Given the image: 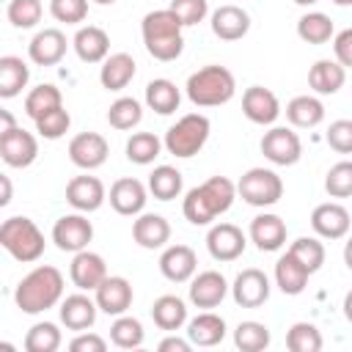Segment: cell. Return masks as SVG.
<instances>
[{"mask_svg":"<svg viewBox=\"0 0 352 352\" xmlns=\"http://www.w3.org/2000/svg\"><path fill=\"white\" fill-rule=\"evenodd\" d=\"M140 118H143V107L135 96H118L107 110V124L113 129H121V132L138 126Z\"/></svg>","mask_w":352,"mask_h":352,"instance_id":"b9f144b4","label":"cell"},{"mask_svg":"<svg viewBox=\"0 0 352 352\" xmlns=\"http://www.w3.org/2000/svg\"><path fill=\"white\" fill-rule=\"evenodd\" d=\"M91 239H94V226L85 217V212L63 214L52 226V242L63 253H80L91 245Z\"/></svg>","mask_w":352,"mask_h":352,"instance_id":"ba28073f","label":"cell"},{"mask_svg":"<svg viewBox=\"0 0 352 352\" xmlns=\"http://www.w3.org/2000/svg\"><path fill=\"white\" fill-rule=\"evenodd\" d=\"M234 198H236V184L226 176H212L204 184L187 190L182 201V212L192 226H209L212 220H217L231 209Z\"/></svg>","mask_w":352,"mask_h":352,"instance_id":"7a4b0ae2","label":"cell"},{"mask_svg":"<svg viewBox=\"0 0 352 352\" xmlns=\"http://www.w3.org/2000/svg\"><path fill=\"white\" fill-rule=\"evenodd\" d=\"M151 319L160 330L165 333H176L187 324V302L176 294H162L154 300L151 305Z\"/></svg>","mask_w":352,"mask_h":352,"instance_id":"4dcf8cb0","label":"cell"},{"mask_svg":"<svg viewBox=\"0 0 352 352\" xmlns=\"http://www.w3.org/2000/svg\"><path fill=\"white\" fill-rule=\"evenodd\" d=\"M248 248V236L234 223H214L206 234V250L214 261H236Z\"/></svg>","mask_w":352,"mask_h":352,"instance_id":"8fae6325","label":"cell"},{"mask_svg":"<svg viewBox=\"0 0 352 352\" xmlns=\"http://www.w3.org/2000/svg\"><path fill=\"white\" fill-rule=\"evenodd\" d=\"M50 14L58 22L80 25L88 16V0H50Z\"/></svg>","mask_w":352,"mask_h":352,"instance_id":"681fc988","label":"cell"},{"mask_svg":"<svg viewBox=\"0 0 352 352\" xmlns=\"http://www.w3.org/2000/svg\"><path fill=\"white\" fill-rule=\"evenodd\" d=\"M66 47H69V41H66V33H63V30H58V28H44V30H38V33L30 38L28 55H30V60H33L36 66H55V63H60V58L66 55Z\"/></svg>","mask_w":352,"mask_h":352,"instance_id":"44dd1931","label":"cell"},{"mask_svg":"<svg viewBox=\"0 0 352 352\" xmlns=\"http://www.w3.org/2000/svg\"><path fill=\"white\" fill-rule=\"evenodd\" d=\"M30 80V69L22 58L16 55H3L0 58V96L3 99H14L22 94V88Z\"/></svg>","mask_w":352,"mask_h":352,"instance_id":"836d02e7","label":"cell"},{"mask_svg":"<svg viewBox=\"0 0 352 352\" xmlns=\"http://www.w3.org/2000/svg\"><path fill=\"white\" fill-rule=\"evenodd\" d=\"M336 6H352V0H333Z\"/></svg>","mask_w":352,"mask_h":352,"instance_id":"be15d7a7","label":"cell"},{"mask_svg":"<svg viewBox=\"0 0 352 352\" xmlns=\"http://www.w3.org/2000/svg\"><path fill=\"white\" fill-rule=\"evenodd\" d=\"M209 132H212V121L204 113H187L165 132L162 143H165L168 154L179 157V160H187V157H195L206 146Z\"/></svg>","mask_w":352,"mask_h":352,"instance_id":"8992f818","label":"cell"},{"mask_svg":"<svg viewBox=\"0 0 352 352\" xmlns=\"http://www.w3.org/2000/svg\"><path fill=\"white\" fill-rule=\"evenodd\" d=\"M182 187H184L182 170L173 168V165H157L148 173V192L157 201H173V198H179L182 195Z\"/></svg>","mask_w":352,"mask_h":352,"instance_id":"d590c367","label":"cell"},{"mask_svg":"<svg viewBox=\"0 0 352 352\" xmlns=\"http://www.w3.org/2000/svg\"><path fill=\"white\" fill-rule=\"evenodd\" d=\"M0 184H3V195H0V206H8V204H11V179H8V176H0Z\"/></svg>","mask_w":352,"mask_h":352,"instance_id":"9f6ffc18","label":"cell"},{"mask_svg":"<svg viewBox=\"0 0 352 352\" xmlns=\"http://www.w3.org/2000/svg\"><path fill=\"white\" fill-rule=\"evenodd\" d=\"M63 344V336L55 322H36L25 336L28 352H55Z\"/></svg>","mask_w":352,"mask_h":352,"instance_id":"7bdbcfd3","label":"cell"},{"mask_svg":"<svg viewBox=\"0 0 352 352\" xmlns=\"http://www.w3.org/2000/svg\"><path fill=\"white\" fill-rule=\"evenodd\" d=\"M297 36L305 41V44H327L333 36H336V28H333V19L322 11H308L297 19Z\"/></svg>","mask_w":352,"mask_h":352,"instance_id":"74e56055","label":"cell"},{"mask_svg":"<svg viewBox=\"0 0 352 352\" xmlns=\"http://www.w3.org/2000/svg\"><path fill=\"white\" fill-rule=\"evenodd\" d=\"M344 264L352 270V236L344 242Z\"/></svg>","mask_w":352,"mask_h":352,"instance_id":"91938a15","label":"cell"},{"mask_svg":"<svg viewBox=\"0 0 352 352\" xmlns=\"http://www.w3.org/2000/svg\"><path fill=\"white\" fill-rule=\"evenodd\" d=\"M132 239L146 248V250H157V248H165L168 239H170V223L162 217V214H154V212H140L132 223Z\"/></svg>","mask_w":352,"mask_h":352,"instance_id":"484cf974","label":"cell"},{"mask_svg":"<svg viewBox=\"0 0 352 352\" xmlns=\"http://www.w3.org/2000/svg\"><path fill=\"white\" fill-rule=\"evenodd\" d=\"M0 157L8 168H28L38 157V140L22 126L6 129L0 132Z\"/></svg>","mask_w":352,"mask_h":352,"instance_id":"30bf717a","label":"cell"},{"mask_svg":"<svg viewBox=\"0 0 352 352\" xmlns=\"http://www.w3.org/2000/svg\"><path fill=\"white\" fill-rule=\"evenodd\" d=\"M346 80V69L338 63V60H330V58H322L316 60L311 69H308V85L314 88V94L319 96H333L341 91Z\"/></svg>","mask_w":352,"mask_h":352,"instance_id":"f1b7e54d","label":"cell"},{"mask_svg":"<svg viewBox=\"0 0 352 352\" xmlns=\"http://www.w3.org/2000/svg\"><path fill=\"white\" fill-rule=\"evenodd\" d=\"M242 113H245L248 121H253V124H258V126H270V124H275L278 116H280V102H278V96H275L270 88H264V85H250V88H245V94H242Z\"/></svg>","mask_w":352,"mask_h":352,"instance_id":"2e32d148","label":"cell"},{"mask_svg":"<svg viewBox=\"0 0 352 352\" xmlns=\"http://www.w3.org/2000/svg\"><path fill=\"white\" fill-rule=\"evenodd\" d=\"M270 341H272L270 327L264 322H256V319L239 322L236 330H234V344L242 352H261V349L270 346Z\"/></svg>","mask_w":352,"mask_h":352,"instance_id":"ab89813d","label":"cell"},{"mask_svg":"<svg viewBox=\"0 0 352 352\" xmlns=\"http://www.w3.org/2000/svg\"><path fill=\"white\" fill-rule=\"evenodd\" d=\"M160 352H190L192 349V341L190 338H179V336H168L157 344Z\"/></svg>","mask_w":352,"mask_h":352,"instance_id":"11a10c76","label":"cell"},{"mask_svg":"<svg viewBox=\"0 0 352 352\" xmlns=\"http://www.w3.org/2000/svg\"><path fill=\"white\" fill-rule=\"evenodd\" d=\"M286 118L292 126H300V129H314L324 121V104L319 96H311V94H302V96H294L289 104H286Z\"/></svg>","mask_w":352,"mask_h":352,"instance_id":"d6a6232c","label":"cell"},{"mask_svg":"<svg viewBox=\"0 0 352 352\" xmlns=\"http://www.w3.org/2000/svg\"><path fill=\"white\" fill-rule=\"evenodd\" d=\"M94 3H99V6H113L116 0H94Z\"/></svg>","mask_w":352,"mask_h":352,"instance_id":"6125c7cd","label":"cell"},{"mask_svg":"<svg viewBox=\"0 0 352 352\" xmlns=\"http://www.w3.org/2000/svg\"><path fill=\"white\" fill-rule=\"evenodd\" d=\"M135 72H138V63H135V58L129 52H113V55H107L102 60L99 82L107 91H124L132 82Z\"/></svg>","mask_w":352,"mask_h":352,"instance_id":"83f0119b","label":"cell"},{"mask_svg":"<svg viewBox=\"0 0 352 352\" xmlns=\"http://www.w3.org/2000/svg\"><path fill=\"white\" fill-rule=\"evenodd\" d=\"M168 8L182 19L184 28H192V25L204 22L206 14H209V3L206 0H170Z\"/></svg>","mask_w":352,"mask_h":352,"instance_id":"f907efd6","label":"cell"},{"mask_svg":"<svg viewBox=\"0 0 352 352\" xmlns=\"http://www.w3.org/2000/svg\"><path fill=\"white\" fill-rule=\"evenodd\" d=\"M58 311H60V322H63V327H66V330L82 333V330L94 327L99 305H96V300H91L88 294H82V289H80L77 294L63 297Z\"/></svg>","mask_w":352,"mask_h":352,"instance_id":"cb8c5ba5","label":"cell"},{"mask_svg":"<svg viewBox=\"0 0 352 352\" xmlns=\"http://www.w3.org/2000/svg\"><path fill=\"white\" fill-rule=\"evenodd\" d=\"M182 19L170 11V8H157L148 11L140 22V36L146 44V52L154 60L170 63L182 55L184 50V36H182Z\"/></svg>","mask_w":352,"mask_h":352,"instance_id":"3957f363","label":"cell"},{"mask_svg":"<svg viewBox=\"0 0 352 352\" xmlns=\"http://www.w3.org/2000/svg\"><path fill=\"white\" fill-rule=\"evenodd\" d=\"M107 201H110V206H113L118 214H124V217H138V214L146 209L148 187H146L140 179L124 176V179H116V182H113Z\"/></svg>","mask_w":352,"mask_h":352,"instance_id":"5bb4252c","label":"cell"},{"mask_svg":"<svg viewBox=\"0 0 352 352\" xmlns=\"http://www.w3.org/2000/svg\"><path fill=\"white\" fill-rule=\"evenodd\" d=\"M162 140L154 135V132H132V138L126 140V160L135 162V165H151L160 151H162Z\"/></svg>","mask_w":352,"mask_h":352,"instance_id":"f35d334b","label":"cell"},{"mask_svg":"<svg viewBox=\"0 0 352 352\" xmlns=\"http://www.w3.org/2000/svg\"><path fill=\"white\" fill-rule=\"evenodd\" d=\"M308 278H311L308 267L300 264L289 250L275 261V286H278L283 294H289V297L300 294V292L308 286Z\"/></svg>","mask_w":352,"mask_h":352,"instance_id":"f546056e","label":"cell"},{"mask_svg":"<svg viewBox=\"0 0 352 352\" xmlns=\"http://www.w3.org/2000/svg\"><path fill=\"white\" fill-rule=\"evenodd\" d=\"M297 6H314V3H319V0H294Z\"/></svg>","mask_w":352,"mask_h":352,"instance_id":"94428289","label":"cell"},{"mask_svg":"<svg viewBox=\"0 0 352 352\" xmlns=\"http://www.w3.org/2000/svg\"><path fill=\"white\" fill-rule=\"evenodd\" d=\"M231 297L242 308H258V305H264L270 300V278H267V272H261L256 267L242 270L234 278V283H231Z\"/></svg>","mask_w":352,"mask_h":352,"instance_id":"9a60e30c","label":"cell"},{"mask_svg":"<svg viewBox=\"0 0 352 352\" xmlns=\"http://www.w3.org/2000/svg\"><path fill=\"white\" fill-rule=\"evenodd\" d=\"M198 270V256L190 245H168L160 256V272L170 283H187L192 280Z\"/></svg>","mask_w":352,"mask_h":352,"instance_id":"ffe728a7","label":"cell"},{"mask_svg":"<svg viewBox=\"0 0 352 352\" xmlns=\"http://www.w3.org/2000/svg\"><path fill=\"white\" fill-rule=\"evenodd\" d=\"M179 102H182V94L176 88V82L165 80V77H157L146 85V104L148 110L160 113V116H170L179 110Z\"/></svg>","mask_w":352,"mask_h":352,"instance_id":"e575fe53","label":"cell"},{"mask_svg":"<svg viewBox=\"0 0 352 352\" xmlns=\"http://www.w3.org/2000/svg\"><path fill=\"white\" fill-rule=\"evenodd\" d=\"M324 190L330 198H349L352 195V160H341L327 170Z\"/></svg>","mask_w":352,"mask_h":352,"instance_id":"7dc6e473","label":"cell"},{"mask_svg":"<svg viewBox=\"0 0 352 352\" xmlns=\"http://www.w3.org/2000/svg\"><path fill=\"white\" fill-rule=\"evenodd\" d=\"M0 118H3V129L0 132H6V129H14L16 124H14V116L8 113V110H0Z\"/></svg>","mask_w":352,"mask_h":352,"instance_id":"6f0895ef","label":"cell"},{"mask_svg":"<svg viewBox=\"0 0 352 352\" xmlns=\"http://www.w3.org/2000/svg\"><path fill=\"white\" fill-rule=\"evenodd\" d=\"M236 195L250 206H275L283 198V179L272 168H250L236 182Z\"/></svg>","mask_w":352,"mask_h":352,"instance_id":"52a82bcc","label":"cell"},{"mask_svg":"<svg viewBox=\"0 0 352 352\" xmlns=\"http://www.w3.org/2000/svg\"><path fill=\"white\" fill-rule=\"evenodd\" d=\"M344 316H346V322L352 324V289H349L346 297H344Z\"/></svg>","mask_w":352,"mask_h":352,"instance_id":"680465c9","label":"cell"},{"mask_svg":"<svg viewBox=\"0 0 352 352\" xmlns=\"http://www.w3.org/2000/svg\"><path fill=\"white\" fill-rule=\"evenodd\" d=\"M41 14H44L41 0H8V8H6L8 22L19 30L36 28L41 22Z\"/></svg>","mask_w":352,"mask_h":352,"instance_id":"bcb514c9","label":"cell"},{"mask_svg":"<svg viewBox=\"0 0 352 352\" xmlns=\"http://www.w3.org/2000/svg\"><path fill=\"white\" fill-rule=\"evenodd\" d=\"M0 245L8 250V256H14L22 264L38 261L44 248H47L41 228L30 217H22V214L3 220V226H0Z\"/></svg>","mask_w":352,"mask_h":352,"instance_id":"5b68a950","label":"cell"},{"mask_svg":"<svg viewBox=\"0 0 352 352\" xmlns=\"http://www.w3.org/2000/svg\"><path fill=\"white\" fill-rule=\"evenodd\" d=\"M94 300L99 305L102 314L107 316H121L129 311L132 300H135V292H132V283L124 278V275H107L96 292H94Z\"/></svg>","mask_w":352,"mask_h":352,"instance_id":"4fadbf2b","label":"cell"},{"mask_svg":"<svg viewBox=\"0 0 352 352\" xmlns=\"http://www.w3.org/2000/svg\"><path fill=\"white\" fill-rule=\"evenodd\" d=\"M349 226H352V217H349L346 206H341L336 201L319 204L311 212V228L322 239H344L349 234Z\"/></svg>","mask_w":352,"mask_h":352,"instance_id":"e0dca14e","label":"cell"},{"mask_svg":"<svg viewBox=\"0 0 352 352\" xmlns=\"http://www.w3.org/2000/svg\"><path fill=\"white\" fill-rule=\"evenodd\" d=\"M143 338H146V330H143L140 319H135V316L121 314L110 324V341L118 349H138V346H143Z\"/></svg>","mask_w":352,"mask_h":352,"instance_id":"60d3db41","label":"cell"},{"mask_svg":"<svg viewBox=\"0 0 352 352\" xmlns=\"http://www.w3.org/2000/svg\"><path fill=\"white\" fill-rule=\"evenodd\" d=\"M69 349H72V352H104V349H107V341H104L102 336H96V333L82 330V333H77V336L69 341Z\"/></svg>","mask_w":352,"mask_h":352,"instance_id":"db71d44e","label":"cell"},{"mask_svg":"<svg viewBox=\"0 0 352 352\" xmlns=\"http://www.w3.org/2000/svg\"><path fill=\"white\" fill-rule=\"evenodd\" d=\"M184 88H187V99L195 107H220L234 99L236 80H234L231 69H226L220 63H209V66L192 72L187 77Z\"/></svg>","mask_w":352,"mask_h":352,"instance_id":"277c9868","label":"cell"},{"mask_svg":"<svg viewBox=\"0 0 352 352\" xmlns=\"http://www.w3.org/2000/svg\"><path fill=\"white\" fill-rule=\"evenodd\" d=\"M69 278H72V283L77 289L96 292V286L107 278V264H104V258L99 253H94V250L85 248V250L74 253V258L69 264Z\"/></svg>","mask_w":352,"mask_h":352,"instance_id":"d6986e66","label":"cell"},{"mask_svg":"<svg viewBox=\"0 0 352 352\" xmlns=\"http://www.w3.org/2000/svg\"><path fill=\"white\" fill-rule=\"evenodd\" d=\"M322 333L311 322H294L286 333V346L292 352H319L322 349Z\"/></svg>","mask_w":352,"mask_h":352,"instance_id":"f6af8a7d","label":"cell"},{"mask_svg":"<svg viewBox=\"0 0 352 352\" xmlns=\"http://www.w3.org/2000/svg\"><path fill=\"white\" fill-rule=\"evenodd\" d=\"M324 140L338 154H352V118H338L327 126Z\"/></svg>","mask_w":352,"mask_h":352,"instance_id":"816d5d0a","label":"cell"},{"mask_svg":"<svg viewBox=\"0 0 352 352\" xmlns=\"http://www.w3.org/2000/svg\"><path fill=\"white\" fill-rule=\"evenodd\" d=\"M33 124H36V132H38L41 138H47V140H58V138H63V135L69 132V126H72V116H69L66 107H55V110H50L47 116H41V118L33 121Z\"/></svg>","mask_w":352,"mask_h":352,"instance_id":"c3c4849f","label":"cell"},{"mask_svg":"<svg viewBox=\"0 0 352 352\" xmlns=\"http://www.w3.org/2000/svg\"><path fill=\"white\" fill-rule=\"evenodd\" d=\"M228 280L217 270H204L190 280V302L195 308H217L228 294Z\"/></svg>","mask_w":352,"mask_h":352,"instance_id":"ac0fdd59","label":"cell"},{"mask_svg":"<svg viewBox=\"0 0 352 352\" xmlns=\"http://www.w3.org/2000/svg\"><path fill=\"white\" fill-rule=\"evenodd\" d=\"M333 55L344 69L352 66V28H344L333 36Z\"/></svg>","mask_w":352,"mask_h":352,"instance_id":"f5cc1de1","label":"cell"},{"mask_svg":"<svg viewBox=\"0 0 352 352\" xmlns=\"http://www.w3.org/2000/svg\"><path fill=\"white\" fill-rule=\"evenodd\" d=\"M212 33L223 41H239L250 30V14L234 3H226L212 11Z\"/></svg>","mask_w":352,"mask_h":352,"instance_id":"603a6c76","label":"cell"},{"mask_svg":"<svg viewBox=\"0 0 352 352\" xmlns=\"http://www.w3.org/2000/svg\"><path fill=\"white\" fill-rule=\"evenodd\" d=\"M261 154L272 162V165H294L302 157V143L300 135L289 126H272L270 132H264L261 138Z\"/></svg>","mask_w":352,"mask_h":352,"instance_id":"9c48e42d","label":"cell"},{"mask_svg":"<svg viewBox=\"0 0 352 352\" xmlns=\"http://www.w3.org/2000/svg\"><path fill=\"white\" fill-rule=\"evenodd\" d=\"M289 253H292L300 264H305L311 275L322 270L324 256H327V253H324V245L319 242V236H297V239L289 245Z\"/></svg>","mask_w":352,"mask_h":352,"instance_id":"ee69618b","label":"cell"},{"mask_svg":"<svg viewBox=\"0 0 352 352\" xmlns=\"http://www.w3.org/2000/svg\"><path fill=\"white\" fill-rule=\"evenodd\" d=\"M72 47L82 63H102L110 55V36L99 25H85L74 33Z\"/></svg>","mask_w":352,"mask_h":352,"instance_id":"4316f807","label":"cell"},{"mask_svg":"<svg viewBox=\"0 0 352 352\" xmlns=\"http://www.w3.org/2000/svg\"><path fill=\"white\" fill-rule=\"evenodd\" d=\"M187 338L192 341V346H217L226 338V319L204 311L187 322Z\"/></svg>","mask_w":352,"mask_h":352,"instance_id":"1f68e13d","label":"cell"},{"mask_svg":"<svg viewBox=\"0 0 352 352\" xmlns=\"http://www.w3.org/2000/svg\"><path fill=\"white\" fill-rule=\"evenodd\" d=\"M104 198H107L104 184L96 176H74L66 184V201L77 212H85V214L88 212H96L104 204Z\"/></svg>","mask_w":352,"mask_h":352,"instance_id":"d4e9b609","label":"cell"},{"mask_svg":"<svg viewBox=\"0 0 352 352\" xmlns=\"http://www.w3.org/2000/svg\"><path fill=\"white\" fill-rule=\"evenodd\" d=\"M110 143L99 132H80L69 140V160L82 170H96L107 162Z\"/></svg>","mask_w":352,"mask_h":352,"instance_id":"7c38bea8","label":"cell"},{"mask_svg":"<svg viewBox=\"0 0 352 352\" xmlns=\"http://www.w3.org/2000/svg\"><path fill=\"white\" fill-rule=\"evenodd\" d=\"M250 242L261 250V253H275L286 245V223L283 217L272 214V212H264V214H256L250 220Z\"/></svg>","mask_w":352,"mask_h":352,"instance_id":"7402d4cb","label":"cell"},{"mask_svg":"<svg viewBox=\"0 0 352 352\" xmlns=\"http://www.w3.org/2000/svg\"><path fill=\"white\" fill-rule=\"evenodd\" d=\"M55 107H63V94H60V88L52 85V82H41V85L30 88L28 96H25V113H28V118H33V121H38L41 116H47V113L55 110Z\"/></svg>","mask_w":352,"mask_h":352,"instance_id":"8d00e7d4","label":"cell"},{"mask_svg":"<svg viewBox=\"0 0 352 352\" xmlns=\"http://www.w3.org/2000/svg\"><path fill=\"white\" fill-rule=\"evenodd\" d=\"M63 300V272L52 264L33 267L14 289V302L22 314H44Z\"/></svg>","mask_w":352,"mask_h":352,"instance_id":"6da1fadb","label":"cell"}]
</instances>
